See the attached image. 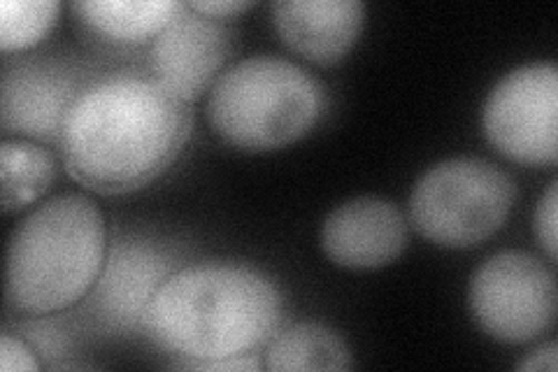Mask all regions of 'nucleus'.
Masks as SVG:
<instances>
[{"label": "nucleus", "mask_w": 558, "mask_h": 372, "mask_svg": "<svg viewBox=\"0 0 558 372\" xmlns=\"http://www.w3.org/2000/svg\"><path fill=\"white\" fill-rule=\"evenodd\" d=\"M266 368L275 372L349 370L352 357L340 333L324 324L305 322L275 335L266 353Z\"/></svg>", "instance_id": "obj_14"}, {"label": "nucleus", "mask_w": 558, "mask_h": 372, "mask_svg": "<svg viewBox=\"0 0 558 372\" xmlns=\"http://www.w3.org/2000/svg\"><path fill=\"white\" fill-rule=\"evenodd\" d=\"M75 84L68 75L43 65H16L3 75V131L45 143L61 137Z\"/></svg>", "instance_id": "obj_11"}, {"label": "nucleus", "mask_w": 558, "mask_h": 372, "mask_svg": "<svg viewBox=\"0 0 558 372\" xmlns=\"http://www.w3.org/2000/svg\"><path fill=\"white\" fill-rule=\"evenodd\" d=\"M3 172V212L12 215L38 201L54 180V156L26 140H3L0 145Z\"/></svg>", "instance_id": "obj_15"}, {"label": "nucleus", "mask_w": 558, "mask_h": 372, "mask_svg": "<svg viewBox=\"0 0 558 372\" xmlns=\"http://www.w3.org/2000/svg\"><path fill=\"white\" fill-rule=\"evenodd\" d=\"M556 228H558V182L554 180L545 191V196L539 199L535 209V236L539 244H543V250L547 252L549 261H556V244H558Z\"/></svg>", "instance_id": "obj_17"}, {"label": "nucleus", "mask_w": 558, "mask_h": 372, "mask_svg": "<svg viewBox=\"0 0 558 372\" xmlns=\"http://www.w3.org/2000/svg\"><path fill=\"white\" fill-rule=\"evenodd\" d=\"M468 298L480 328L498 343H533L556 322L554 271L529 252L508 250L484 261L470 277Z\"/></svg>", "instance_id": "obj_6"}, {"label": "nucleus", "mask_w": 558, "mask_h": 372, "mask_svg": "<svg viewBox=\"0 0 558 372\" xmlns=\"http://www.w3.org/2000/svg\"><path fill=\"white\" fill-rule=\"evenodd\" d=\"M229 49L231 38L223 24L186 5L154 38L151 68L156 80L191 103L217 82Z\"/></svg>", "instance_id": "obj_9"}, {"label": "nucleus", "mask_w": 558, "mask_h": 372, "mask_svg": "<svg viewBox=\"0 0 558 372\" xmlns=\"http://www.w3.org/2000/svg\"><path fill=\"white\" fill-rule=\"evenodd\" d=\"M484 133L500 154L519 164H556L558 68L537 61L514 68L484 103Z\"/></svg>", "instance_id": "obj_7"}, {"label": "nucleus", "mask_w": 558, "mask_h": 372, "mask_svg": "<svg viewBox=\"0 0 558 372\" xmlns=\"http://www.w3.org/2000/svg\"><path fill=\"white\" fill-rule=\"evenodd\" d=\"M365 22L359 0H279L272 24L295 55L314 63H336L354 47Z\"/></svg>", "instance_id": "obj_10"}, {"label": "nucleus", "mask_w": 558, "mask_h": 372, "mask_svg": "<svg viewBox=\"0 0 558 372\" xmlns=\"http://www.w3.org/2000/svg\"><path fill=\"white\" fill-rule=\"evenodd\" d=\"M252 5V0H194V3H189L191 10H196L205 16H213V20H219V16H233L238 12L250 10Z\"/></svg>", "instance_id": "obj_20"}, {"label": "nucleus", "mask_w": 558, "mask_h": 372, "mask_svg": "<svg viewBox=\"0 0 558 372\" xmlns=\"http://www.w3.org/2000/svg\"><path fill=\"white\" fill-rule=\"evenodd\" d=\"M191 108L159 80L119 75L75 98L59 147L73 180L102 196L151 184L180 156Z\"/></svg>", "instance_id": "obj_1"}, {"label": "nucleus", "mask_w": 558, "mask_h": 372, "mask_svg": "<svg viewBox=\"0 0 558 372\" xmlns=\"http://www.w3.org/2000/svg\"><path fill=\"white\" fill-rule=\"evenodd\" d=\"M108 226L84 193L45 201L14 226L8 242L5 298L26 314L65 310L94 287L105 265Z\"/></svg>", "instance_id": "obj_3"}, {"label": "nucleus", "mask_w": 558, "mask_h": 372, "mask_svg": "<svg viewBox=\"0 0 558 372\" xmlns=\"http://www.w3.org/2000/svg\"><path fill=\"white\" fill-rule=\"evenodd\" d=\"M170 265L151 247L140 242H119L102 265L98 281V308L110 324L133 328L145 324L154 293L168 279Z\"/></svg>", "instance_id": "obj_12"}, {"label": "nucleus", "mask_w": 558, "mask_h": 372, "mask_svg": "<svg viewBox=\"0 0 558 372\" xmlns=\"http://www.w3.org/2000/svg\"><path fill=\"white\" fill-rule=\"evenodd\" d=\"M514 199L517 187L502 168L477 156H457L418 177L410 219L426 240L463 250L498 233Z\"/></svg>", "instance_id": "obj_5"}, {"label": "nucleus", "mask_w": 558, "mask_h": 372, "mask_svg": "<svg viewBox=\"0 0 558 372\" xmlns=\"http://www.w3.org/2000/svg\"><path fill=\"white\" fill-rule=\"evenodd\" d=\"M282 319L272 281L244 265L205 263L170 273L154 293L145 326L184 361L242 357L270 340Z\"/></svg>", "instance_id": "obj_2"}, {"label": "nucleus", "mask_w": 558, "mask_h": 372, "mask_svg": "<svg viewBox=\"0 0 558 372\" xmlns=\"http://www.w3.org/2000/svg\"><path fill=\"white\" fill-rule=\"evenodd\" d=\"M73 8L92 28L124 43L159 35L184 10L178 0H84Z\"/></svg>", "instance_id": "obj_13"}, {"label": "nucleus", "mask_w": 558, "mask_h": 372, "mask_svg": "<svg viewBox=\"0 0 558 372\" xmlns=\"http://www.w3.org/2000/svg\"><path fill=\"white\" fill-rule=\"evenodd\" d=\"M59 0H3L0 3V47L20 51L38 45L59 20Z\"/></svg>", "instance_id": "obj_16"}, {"label": "nucleus", "mask_w": 558, "mask_h": 372, "mask_svg": "<svg viewBox=\"0 0 558 372\" xmlns=\"http://www.w3.org/2000/svg\"><path fill=\"white\" fill-rule=\"evenodd\" d=\"M322 247L342 268H381L405 252L408 219L396 203L377 196L347 201L326 217Z\"/></svg>", "instance_id": "obj_8"}, {"label": "nucleus", "mask_w": 558, "mask_h": 372, "mask_svg": "<svg viewBox=\"0 0 558 372\" xmlns=\"http://www.w3.org/2000/svg\"><path fill=\"white\" fill-rule=\"evenodd\" d=\"M324 112V88L305 68L260 55L217 77L207 98L215 133L244 152H268L301 140Z\"/></svg>", "instance_id": "obj_4"}, {"label": "nucleus", "mask_w": 558, "mask_h": 372, "mask_svg": "<svg viewBox=\"0 0 558 372\" xmlns=\"http://www.w3.org/2000/svg\"><path fill=\"white\" fill-rule=\"evenodd\" d=\"M0 370L3 372H33L40 370V361L22 343L12 338L10 333L0 335Z\"/></svg>", "instance_id": "obj_18"}, {"label": "nucleus", "mask_w": 558, "mask_h": 372, "mask_svg": "<svg viewBox=\"0 0 558 372\" xmlns=\"http://www.w3.org/2000/svg\"><path fill=\"white\" fill-rule=\"evenodd\" d=\"M180 368L186 370H205V372H244V370H260L264 363L252 357H223V359H201V361H182Z\"/></svg>", "instance_id": "obj_19"}, {"label": "nucleus", "mask_w": 558, "mask_h": 372, "mask_svg": "<svg viewBox=\"0 0 558 372\" xmlns=\"http://www.w3.org/2000/svg\"><path fill=\"white\" fill-rule=\"evenodd\" d=\"M517 370L556 372L558 370V347H556V343H547L545 347H539L537 351H533L526 361H519Z\"/></svg>", "instance_id": "obj_21"}]
</instances>
